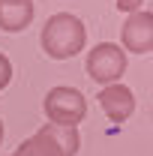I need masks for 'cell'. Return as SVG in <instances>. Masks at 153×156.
Instances as JSON below:
<instances>
[{
	"mask_svg": "<svg viewBox=\"0 0 153 156\" xmlns=\"http://www.w3.org/2000/svg\"><path fill=\"white\" fill-rule=\"evenodd\" d=\"M84 42H87L84 21L72 12H54L42 24V33H39V45L51 60L75 57L78 51H84Z\"/></svg>",
	"mask_w": 153,
	"mask_h": 156,
	"instance_id": "1",
	"label": "cell"
},
{
	"mask_svg": "<svg viewBox=\"0 0 153 156\" xmlns=\"http://www.w3.org/2000/svg\"><path fill=\"white\" fill-rule=\"evenodd\" d=\"M42 108H45L48 123H57V126H78V123L84 120V114H87V99H84V93H81L78 87L60 84V87H51V90L45 93Z\"/></svg>",
	"mask_w": 153,
	"mask_h": 156,
	"instance_id": "2",
	"label": "cell"
},
{
	"mask_svg": "<svg viewBox=\"0 0 153 156\" xmlns=\"http://www.w3.org/2000/svg\"><path fill=\"white\" fill-rule=\"evenodd\" d=\"M84 69L87 75L99 81V84H120V75L126 72V51L114 45V42H99L87 51V60H84Z\"/></svg>",
	"mask_w": 153,
	"mask_h": 156,
	"instance_id": "3",
	"label": "cell"
},
{
	"mask_svg": "<svg viewBox=\"0 0 153 156\" xmlns=\"http://www.w3.org/2000/svg\"><path fill=\"white\" fill-rule=\"evenodd\" d=\"M120 48L132 51V54L153 51V12L138 9L132 15H126L123 27H120Z\"/></svg>",
	"mask_w": 153,
	"mask_h": 156,
	"instance_id": "4",
	"label": "cell"
},
{
	"mask_svg": "<svg viewBox=\"0 0 153 156\" xmlns=\"http://www.w3.org/2000/svg\"><path fill=\"white\" fill-rule=\"evenodd\" d=\"M96 99H99L102 111L111 123H123V120H129L135 114V96L126 84H108V87L99 90Z\"/></svg>",
	"mask_w": 153,
	"mask_h": 156,
	"instance_id": "5",
	"label": "cell"
},
{
	"mask_svg": "<svg viewBox=\"0 0 153 156\" xmlns=\"http://www.w3.org/2000/svg\"><path fill=\"white\" fill-rule=\"evenodd\" d=\"M39 135L45 138L57 156H75L81 147V135H78V126H57V123H45L39 126Z\"/></svg>",
	"mask_w": 153,
	"mask_h": 156,
	"instance_id": "6",
	"label": "cell"
},
{
	"mask_svg": "<svg viewBox=\"0 0 153 156\" xmlns=\"http://www.w3.org/2000/svg\"><path fill=\"white\" fill-rule=\"evenodd\" d=\"M33 21V0H0V30L21 33Z\"/></svg>",
	"mask_w": 153,
	"mask_h": 156,
	"instance_id": "7",
	"label": "cell"
},
{
	"mask_svg": "<svg viewBox=\"0 0 153 156\" xmlns=\"http://www.w3.org/2000/svg\"><path fill=\"white\" fill-rule=\"evenodd\" d=\"M12 156H57V153H54V147L36 132V135H30L27 141H21L18 150H15Z\"/></svg>",
	"mask_w": 153,
	"mask_h": 156,
	"instance_id": "8",
	"label": "cell"
},
{
	"mask_svg": "<svg viewBox=\"0 0 153 156\" xmlns=\"http://www.w3.org/2000/svg\"><path fill=\"white\" fill-rule=\"evenodd\" d=\"M9 81H12V60L0 51V90L9 87Z\"/></svg>",
	"mask_w": 153,
	"mask_h": 156,
	"instance_id": "9",
	"label": "cell"
},
{
	"mask_svg": "<svg viewBox=\"0 0 153 156\" xmlns=\"http://www.w3.org/2000/svg\"><path fill=\"white\" fill-rule=\"evenodd\" d=\"M141 3H144V0H117L114 6L120 9V12H126V15H132V12H138V9H141Z\"/></svg>",
	"mask_w": 153,
	"mask_h": 156,
	"instance_id": "10",
	"label": "cell"
},
{
	"mask_svg": "<svg viewBox=\"0 0 153 156\" xmlns=\"http://www.w3.org/2000/svg\"><path fill=\"white\" fill-rule=\"evenodd\" d=\"M0 141H3V120H0Z\"/></svg>",
	"mask_w": 153,
	"mask_h": 156,
	"instance_id": "11",
	"label": "cell"
}]
</instances>
